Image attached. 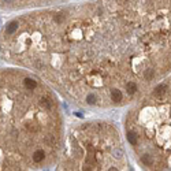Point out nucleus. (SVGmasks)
Instances as JSON below:
<instances>
[{
    "mask_svg": "<svg viewBox=\"0 0 171 171\" xmlns=\"http://www.w3.org/2000/svg\"><path fill=\"white\" fill-rule=\"evenodd\" d=\"M0 56L85 110L135 103L171 74V0H88L28 11Z\"/></svg>",
    "mask_w": 171,
    "mask_h": 171,
    "instance_id": "1",
    "label": "nucleus"
},
{
    "mask_svg": "<svg viewBox=\"0 0 171 171\" xmlns=\"http://www.w3.org/2000/svg\"><path fill=\"white\" fill-rule=\"evenodd\" d=\"M63 141L56 92L28 70H0V171L56 166Z\"/></svg>",
    "mask_w": 171,
    "mask_h": 171,
    "instance_id": "2",
    "label": "nucleus"
},
{
    "mask_svg": "<svg viewBox=\"0 0 171 171\" xmlns=\"http://www.w3.org/2000/svg\"><path fill=\"white\" fill-rule=\"evenodd\" d=\"M123 130L140 167L171 170V74L130 106Z\"/></svg>",
    "mask_w": 171,
    "mask_h": 171,
    "instance_id": "3",
    "label": "nucleus"
},
{
    "mask_svg": "<svg viewBox=\"0 0 171 171\" xmlns=\"http://www.w3.org/2000/svg\"><path fill=\"white\" fill-rule=\"evenodd\" d=\"M57 170H130L121 133L111 122L89 121L68 130L56 163Z\"/></svg>",
    "mask_w": 171,
    "mask_h": 171,
    "instance_id": "4",
    "label": "nucleus"
},
{
    "mask_svg": "<svg viewBox=\"0 0 171 171\" xmlns=\"http://www.w3.org/2000/svg\"><path fill=\"white\" fill-rule=\"evenodd\" d=\"M70 0H0V10L3 11H32L39 8L55 7L66 4Z\"/></svg>",
    "mask_w": 171,
    "mask_h": 171,
    "instance_id": "5",
    "label": "nucleus"
}]
</instances>
